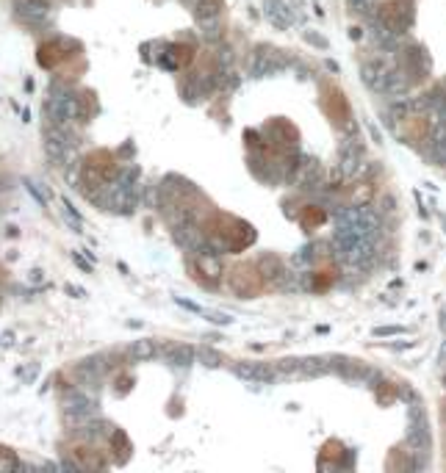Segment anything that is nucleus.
<instances>
[{
    "instance_id": "f03ea898",
    "label": "nucleus",
    "mask_w": 446,
    "mask_h": 473,
    "mask_svg": "<svg viewBox=\"0 0 446 473\" xmlns=\"http://www.w3.org/2000/svg\"><path fill=\"white\" fill-rule=\"evenodd\" d=\"M167 357L175 362V365H189L191 357H194V352H191L189 346H169L167 349Z\"/></svg>"
},
{
    "instance_id": "7ed1b4c3",
    "label": "nucleus",
    "mask_w": 446,
    "mask_h": 473,
    "mask_svg": "<svg viewBox=\"0 0 446 473\" xmlns=\"http://www.w3.org/2000/svg\"><path fill=\"white\" fill-rule=\"evenodd\" d=\"M200 357H202V360H208L205 365H219V362H222V357H219L216 352H211V349H202V352H200Z\"/></svg>"
},
{
    "instance_id": "f257e3e1",
    "label": "nucleus",
    "mask_w": 446,
    "mask_h": 473,
    "mask_svg": "<svg viewBox=\"0 0 446 473\" xmlns=\"http://www.w3.org/2000/svg\"><path fill=\"white\" fill-rule=\"evenodd\" d=\"M130 354H133L136 360H150V357L158 354V343H155L153 338H141V340H136V343L130 346Z\"/></svg>"
}]
</instances>
